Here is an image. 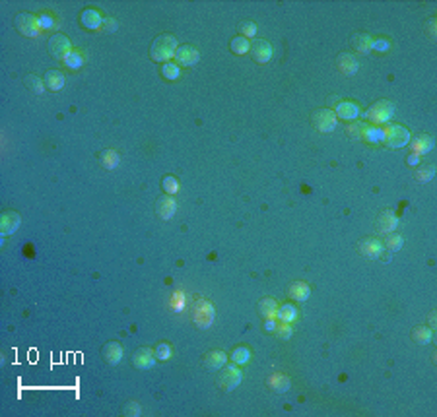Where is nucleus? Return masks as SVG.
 I'll return each instance as SVG.
<instances>
[{
    "label": "nucleus",
    "instance_id": "nucleus-1",
    "mask_svg": "<svg viewBox=\"0 0 437 417\" xmlns=\"http://www.w3.org/2000/svg\"><path fill=\"white\" fill-rule=\"evenodd\" d=\"M177 48H179L177 47V39L173 35L164 33V35H157L154 39V43L150 47V57L155 62H169L175 57Z\"/></svg>",
    "mask_w": 437,
    "mask_h": 417
},
{
    "label": "nucleus",
    "instance_id": "nucleus-2",
    "mask_svg": "<svg viewBox=\"0 0 437 417\" xmlns=\"http://www.w3.org/2000/svg\"><path fill=\"white\" fill-rule=\"evenodd\" d=\"M214 316H216V312H214V305L210 301L200 299L194 303L193 320L198 328H210L214 322Z\"/></svg>",
    "mask_w": 437,
    "mask_h": 417
},
{
    "label": "nucleus",
    "instance_id": "nucleus-3",
    "mask_svg": "<svg viewBox=\"0 0 437 417\" xmlns=\"http://www.w3.org/2000/svg\"><path fill=\"white\" fill-rule=\"evenodd\" d=\"M311 122L313 126L319 130V132H332L336 125H338V118L334 115V111H330V109H319V111H315L313 115H311Z\"/></svg>",
    "mask_w": 437,
    "mask_h": 417
},
{
    "label": "nucleus",
    "instance_id": "nucleus-4",
    "mask_svg": "<svg viewBox=\"0 0 437 417\" xmlns=\"http://www.w3.org/2000/svg\"><path fill=\"white\" fill-rule=\"evenodd\" d=\"M385 132V144L390 148H404L410 142V130L400 125H390L388 128L383 130Z\"/></svg>",
    "mask_w": 437,
    "mask_h": 417
},
{
    "label": "nucleus",
    "instance_id": "nucleus-5",
    "mask_svg": "<svg viewBox=\"0 0 437 417\" xmlns=\"http://www.w3.org/2000/svg\"><path fill=\"white\" fill-rule=\"evenodd\" d=\"M393 115H395V107L390 101H379L373 107H369V111L365 113V116L375 125H385L393 118Z\"/></svg>",
    "mask_w": 437,
    "mask_h": 417
},
{
    "label": "nucleus",
    "instance_id": "nucleus-6",
    "mask_svg": "<svg viewBox=\"0 0 437 417\" xmlns=\"http://www.w3.org/2000/svg\"><path fill=\"white\" fill-rule=\"evenodd\" d=\"M14 26L26 37H37L39 31H41L37 16H33V14H18L14 18Z\"/></svg>",
    "mask_w": 437,
    "mask_h": 417
},
{
    "label": "nucleus",
    "instance_id": "nucleus-7",
    "mask_svg": "<svg viewBox=\"0 0 437 417\" xmlns=\"http://www.w3.org/2000/svg\"><path fill=\"white\" fill-rule=\"evenodd\" d=\"M220 371H222V373H220V380H218V382H220V386H222L225 392H232V390H235V388L241 384L243 373L235 367V365H223Z\"/></svg>",
    "mask_w": 437,
    "mask_h": 417
},
{
    "label": "nucleus",
    "instance_id": "nucleus-8",
    "mask_svg": "<svg viewBox=\"0 0 437 417\" xmlns=\"http://www.w3.org/2000/svg\"><path fill=\"white\" fill-rule=\"evenodd\" d=\"M49 53L55 58H62L66 57L68 53H72V45H70V39L62 33H57L49 39Z\"/></svg>",
    "mask_w": 437,
    "mask_h": 417
},
{
    "label": "nucleus",
    "instance_id": "nucleus-9",
    "mask_svg": "<svg viewBox=\"0 0 437 417\" xmlns=\"http://www.w3.org/2000/svg\"><path fill=\"white\" fill-rule=\"evenodd\" d=\"M251 55L259 64H266L274 55V51L266 39H255L251 43Z\"/></svg>",
    "mask_w": 437,
    "mask_h": 417
},
{
    "label": "nucleus",
    "instance_id": "nucleus-10",
    "mask_svg": "<svg viewBox=\"0 0 437 417\" xmlns=\"http://www.w3.org/2000/svg\"><path fill=\"white\" fill-rule=\"evenodd\" d=\"M175 60H177V64H181V66H194V64L200 60V53H198V48H194L193 45H183V47L177 48Z\"/></svg>",
    "mask_w": 437,
    "mask_h": 417
},
{
    "label": "nucleus",
    "instance_id": "nucleus-11",
    "mask_svg": "<svg viewBox=\"0 0 437 417\" xmlns=\"http://www.w3.org/2000/svg\"><path fill=\"white\" fill-rule=\"evenodd\" d=\"M19 225H21L19 213L8 210V212H4L0 215V233L2 235H14L19 229Z\"/></svg>",
    "mask_w": 437,
    "mask_h": 417
},
{
    "label": "nucleus",
    "instance_id": "nucleus-12",
    "mask_svg": "<svg viewBox=\"0 0 437 417\" xmlns=\"http://www.w3.org/2000/svg\"><path fill=\"white\" fill-rule=\"evenodd\" d=\"M155 212H157V215H159L162 219H171L175 215V212H177V202H175L173 196L164 194V196L157 200V204H155Z\"/></svg>",
    "mask_w": 437,
    "mask_h": 417
},
{
    "label": "nucleus",
    "instance_id": "nucleus-13",
    "mask_svg": "<svg viewBox=\"0 0 437 417\" xmlns=\"http://www.w3.org/2000/svg\"><path fill=\"white\" fill-rule=\"evenodd\" d=\"M132 363H134L136 369H142V371H148L155 365V353L150 348H140L134 353L132 357Z\"/></svg>",
    "mask_w": 437,
    "mask_h": 417
},
{
    "label": "nucleus",
    "instance_id": "nucleus-14",
    "mask_svg": "<svg viewBox=\"0 0 437 417\" xmlns=\"http://www.w3.org/2000/svg\"><path fill=\"white\" fill-rule=\"evenodd\" d=\"M383 251H385L383 241L373 239V237L363 239V241L359 242V252H361L365 258H377V256H381V254H383Z\"/></svg>",
    "mask_w": 437,
    "mask_h": 417
},
{
    "label": "nucleus",
    "instance_id": "nucleus-15",
    "mask_svg": "<svg viewBox=\"0 0 437 417\" xmlns=\"http://www.w3.org/2000/svg\"><path fill=\"white\" fill-rule=\"evenodd\" d=\"M336 64H338V70L342 74H346V76H354L356 72L359 70V62L358 58L354 57V55H348V53H342L336 60Z\"/></svg>",
    "mask_w": 437,
    "mask_h": 417
},
{
    "label": "nucleus",
    "instance_id": "nucleus-16",
    "mask_svg": "<svg viewBox=\"0 0 437 417\" xmlns=\"http://www.w3.org/2000/svg\"><path fill=\"white\" fill-rule=\"evenodd\" d=\"M433 145H435V142H433V138L429 134H422V136H418V138H414L412 140V154H416V155H426L429 154L431 150H433Z\"/></svg>",
    "mask_w": 437,
    "mask_h": 417
},
{
    "label": "nucleus",
    "instance_id": "nucleus-17",
    "mask_svg": "<svg viewBox=\"0 0 437 417\" xmlns=\"http://www.w3.org/2000/svg\"><path fill=\"white\" fill-rule=\"evenodd\" d=\"M82 23H84V28L87 29H101L103 28V18H101V14L97 12L96 8H86L82 12Z\"/></svg>",
    "mask_w": 437,
    "mask_h": 417
},
{
    "label": "nucleus",
    "instance_id": "nucleus-18",
    "mask_svg": "<svg viewBox=\"0 0 437 417\" xmlns=\"http://www.w3.org/2000/svg\"><path fill=\"white\" fill-rule=\"evenodd\" d=\"M334 115L336 118H344V120H356L359 116V107L356 103H352V101H342L338 103L336 107V111H334Z\"/></svg>",
    "mask_w": 437,
    "mask_h": 417
},
{
    "label": "nucleus",
    "instance_id": "nucleus-19",
    "mask_svg": "<svg viewBox=\"0 0 437 417\" xmlns=\"http://www.w3.org/2000/svg\"><path fill=\"white\" fill-rule=\"evenodd\" d=\"M352 45L358 51L359 55H369L373 51V37L367 33H356L352 37Z\"/></svg>",
    "mask_w": 437,
    "mask_h": 417
},
{
    "label": "nucleus",
    "instance_id": "nucleus-20",
    "mask_svg": "<svg viewBox=\"0 0 437 417\" xmlns=\"http://www.w3.org/2000/svg\"><path fill=\"white\" fill-rule=\"evenodd\" d=\"M123 346L117 344V341H111V344H105L103 348V359H105L109 365H117L121 359H123Z\"/></svg>",
    "mask_w": 437,
    "mask_h": 417
},
{
    "label": "nucleus",
    "instance_id": "nucleus-21",
    "mask_svg": "<svg viewBox=\"0 0 437 417\" xmlns=\"http://www.w3.org/2000/svg\"><path fill=\"white\" fill-rule=\"evenodd\" d=\"M64 84H66V78H64V74H62L60 70H49L47 74H45V86H47L51 91L62 89Z\"/></svg>",
    "mask_w": 437,
    "mask_h": 417
},
{
    "label": "nucleus",
    "instance_id": "nucleus-22",
    "mask_svg": "<svg viewBox=\"0 0 437 417\" xmlns=\"http://www.w3.org/2000/svg\"><path fill=\"white\" fill-rule=\"evenodd\" d=\"M227 363V355L223 351H210L206 357H204V365L210 371H220Z\"/></svg>",
    "mask_w": 437,
    "mask_h": 417
},
{
    "label": "nucleus",
    "instance_id": "nucleus-23",
    "mask_svg": "<svg viewBox=\"0 0 437 417\" xmlns=\"http://www.w3.org/2000/svg\"><path fill=\"white\" fill-rule=\"evenodd\" d=\"M311 295V287L307 283H303V281H295V283H291L290 287V299L297 301V303H303V301H307Z\"/></svg>",
    "mask_w": 437,
    "mask_h": 417
},
{
    "label": "nucleus",
    "instance_id": "nucleus-24",
    "mask_svg": "<svg viewBox=\"0 0 437 417\" xmlns=\"http://www.w3.org/2000/svg\"><path fill=\"white\" fill-rule=\"evenodd\" d=\"M398 225V217L390 212H383L379 215V231L381 233H390Z\"/></svg>",
    "mask_w": 437,
    "mask_h": 417
},
{
    "label": "nucleus",
    "instance_id": "nucleus-25",
    "mask_svg": "<svg viewBox=\"0 0 437 417\" xmlns=\"http://www.w3.org/2000/svg\"><path fill=\"white\" fill-rule=\"evenodd\" d=\"M276 320L278 322H293V320H297V309L293 307V305H282L278 307V312H276Z\"/></svg>",
    "mask_w": 437,
    "mask_h": 417
},
{
    "label": "nucleus",
    "instance_id": "nucleus-26",
    "mask_svg": "<svg viewBox=\"0 0 437 417\" xmlns=\"http://www.w3.org/2000/svg\"><path fill=\"white\" fill-rule=\"evenodd\" d=\"M268 386L272 390H276V392H288V388H290V378L286 377V375H282V373H276V375H272L268 378Z\"/></svg>",
    "mask_w": 437,
    "mask_h": 417
},
{
    "label": "nucleus",
    "instance_id": "nucleus-27",
    "mask_svg": "<svg viewBox=\"0 0 437 417\" xmlns=\"http://www.w3.org/2000/svg\"><path fill=\"white\" fill-rule=\"evenodd\" d=\"M119 163H121V157H119V154H117L115 150H105L103 154H101V165L105 167V169H117L119 167Z\"/></svg>",
    "mask_w": 437,
    "mask_h": 417
},
{
    "label": "nucleus",
    "instance_id": "nucleus-28",
    "mask_svg": "<svg viewBox=\"0 0 437 417\" xmlns=\"http://www.w3.org/2000/svg\"><path fill=\"white\" fill-rule=\"evenodd\" d=\"M259 309H261V314L264 318H276V312H278V303L274 299H262L261 305H259Z\"/></svg>",
    "mask_w": 437,
    "mask_h": 417
},
{
    "label": "nucleus",
    "instance_id": "nucleus-29",
    "mask_svg": "<svg viewBox=\"0 0 437 417\" xmlns=\"http://www.w3.org/2000/svg\"><path fill=\"white\" fill-rule=\"evenodd\" d=\"M232 51L235 55H247L251 51V41L249 39L241 37H233L232 39Z\"/></svg>",
    "mask_w": 437,
    "mask_h": 417
},
{
    "label": "nucleus",
    "instance_id": "nucleus-30",
    "mask_svg": "<svg viewBox=\"0 0 437 417\" xmlns=\"http://www.w3.org/2000/svg\"><path fill=\"white\" fill-rule=\"evenodd\" d=\"M363 140H367L371 144H377V142H383V140H385V132H383V128L367 126L365 132H363Z\"/></svg>",
    "mask_w": 437,
    "mask_h": 417
},
{
    "label": "nucleus",
    "instance_id": "nucleus-31",
    "mask_svg": "<svg viewBox=\"0 0 437 417\" xmlns=\"http://www.w3.org/2000/svg\"><path fill=\"white\" fill-rule=\"evenodd\" d=\"M26 86H28L29 91H33V93H37V95H41L43 91H45V82H41L37 76H33V74H29V76H26Z\"/></svg>",
    "mask_w": 437,
    "mask_h": 417
},
{
    "label": "nucleus",
    "instance_id": "nucleus-32",
    "mask_svg": "<svg viewBox=\"0 0 437 417\" xmlns=\"http://www.w3.org/2000/svg\"><path fill=\"white\" fill-rule=\"evenodd\" d=\"M232 359L235 365H245V363H249V359H251V349L247 348H235L232 353Z\"/></svg>",
    "mask_w": 437,
    "mask_h": 417
},
{
    "label": "nucleus",
    "instance_id": "nucleus-33",
    "mask_svg": "<svg viewBox=\"0 0 437 417\" xmlns=\"http://www.w3.org/2000/svg\"><path fill=\"white\" fill-rule=\"evenodd\" d=\"M84 64V58H82V55L80 53H76V51H72V53H68L66 57H64V66L70 68V70H78V68Z\"/></svg>",
    "mask_w": 437,
    "mask_h": 417
},
{
    "label": "nucleus",
    "instance_id": "nucleus-34",
    "mask_svg": "<svg viewBox=\"0 0 437 417\" xmlns=\"http://www.w3.org/2000/svg\"><path fill=\"white\" fill-rule=\"evenodd\" d=\"M414 339H416L418 344H429L431 338H433V330L431 328H426V326H420V328L414 330Z\"/></svg>",
    "mask_w": 437,
    "mask_h": 417
},
{
    "label": "nucleus",
    "instance_id": "nucleus-35",
    "mask_svg": "<svg viewBox=\"0 0 437 417\" xmlns=\"http://www.w3.org/2000/svg\"><path fill=\"white\" fill-rule=\"evenodd\" d=\"M402 244H404V239H402L400 235H390V233H388L387 241L383 242V247H385V249H388L390 252L400 251V249H402Z\"/></svg>",
    "mask_w": 437,
    "mask_h": 417
},
{
    "label": "nucleus",
    "instance_id": "nucleus-36",
    "mask_svg": "<svg viewBox=\"0 0 437 417\" xmlns=\"http://www.w3.org/2000/svg\"><path fill=\"white\" fill-rule=\"evenodd\" d=\"M185 307H187V295L183 291H175L171 295V309L175 312H181V310H185Z\"/></svg>",
    "mask_w": 437,
    "mask_h": 417
},
{
    "label": "nucleus",
    "instance_id": "nucleus-37",
    "mask_svg": "<svg viewBox=\"0 0 437 417\" xmlns=\"http://www.w3.org/2000/svg\"><path fill=\"white\" fill-rule=\"evenodd\" d=\"M162 74H164L167 80H177V78L181 76V68H179V64H175V62H165L164 68H162Z\"/></svg>",
    "mask_w": 437,
    "mask_h": 417
},
{
    "label": "nucleus",
    "instance_id": "nucleus-38",
    "mask_svg": "<svg viewBox=\"0 0 437 417\" xmlns=\"http://www.w3.org/2000/svg\"><path fill=\"white\" fill-rule=\"evenodd\" d=\"M433 175H435V165H426V167L418 169L416 179L420 181V183H427V181H431V179H433Z\"/></svg>",
    "mask_w": 437,
    "mask_h": 417
},
{
    "label": "nucleus",
    "instance_id": "nucleus-39",
    "mask_svg": "<svg viewBox=\"0 0 437 417\" xmlns=\"http://www.w3.org/2000/svg\"><path fill=\"white\" fill-rule=\"evenodd\" d=\"M154 353H155V359H157V361H167V359L173 355V348H171L169 344H159V346L154 349Z\"/></svg>",
    "mask_w": 437,
    "mask_h": 417
},
{
    "label": "nucleus",
    "instance_id": "nucleus-40",
    "mask_svg": "<svg viewBox=\"0 0 437 417\" xmlns=\"http://www.w3.org/2000/svg\"><path fill=\"white\" fill-rule=\"evenodd\" d=\"M164 190H165V194H169V196H173V194L179 192V181L175 179L173 175H167L164 179Z\"/></svg>",
    "mask_w": 437,
    "mask_h": 417
},
{
    "label": "nucleus",
    "instance_id": "nucleus-41",
    "mask_svg": "<svg viewBox=\"0 0 437 417\" xmlns=\"http://www.w3.org/2000/svg\"><path fill=\"white\" fill-rule=\"evenodd\" d=\"M274 332H276V336H278L280 339H290L291 334H293L290 322H278V326H276Z\"/></svg>",
    "mask_w": 437,
    "mask_h": 417
},
{
    "label": "nucleus",
    "instance_id": "nucleus-42",
    "mask_svg": "<svg viewBox=\"0 0 437 417\" xmlns=\"http://www.w3.org/2000/svg\"><path fill=\"white\" fill-rule=\"evenodd\" d=\"M365 128H367V125H363V122H354V125L348 126V132L352 138H363Z\"/></svg>",
    "mask_w": 437,
    "mask_h": 417
},
{
    "label": "nucleus",
    "instance_id": "nucleus-43",
    "mask_svg": "<svg viewBox=\"0 0 437 417\" xmlns=\"http://www.w3.org/2000/svg\"><path fill=\"white\" fill-rule=\"evenodd\" d=\"M37 19H39V28L41 29H53L57 26V23H55V18L49 16V14H39Z\"/></svg>",
    "mask_w": 437,
    "mask_h": 417
},
{
    "label": "nucleus",
    "instance_id": "nucleus-44",
    "mask_svg": "<svg viewBox=\"0 0 437 417\" xmlns=\"http://www.w3.org/2000/svg\"><path fill=\"white\" fill-rule=\"evenodd\" d=\"M142 413V406L138 404V402H128L125 406V415H130V417H138Z\"/></svg>",
    "mask_w": 437,
    "mask_h": 417
},
{
    "label": "nucleus",
    "instance_id": "nucleus-45",
    "mask_svg": "<svg viewBox=\"0 0 437 417\" xmlns=\"http://www.w3.org/2000/svg\"><path fill=\"white\" fill-rule=\"evenodd\" d=\"M241 31L245 39H252L257 35V26L252 21H245V23H241Z\"/></svg>",
    "mask_w": 437,
    "mask_h": 417
},
{
    "label": "nucleus",
    "instance_id": "nucleus-46",
    "mask_svg": "<svg viewBox=\"0 0 437 417\" xmlns=\"http://www.w3.org/2000/svg\"><path fill=\"white\" fill-rule=\"evenodd\" d=\"M373 48L375 51H381V53H385L388 48V41L387 39H373Z\"/></svg>",
    "mask_w": 437,
    "mask_h": 417
},
{
    "label": "nucleus",
    "instance_id": "nucleus-47",
    "mask_svg": "<svg viewBox=\"0 0 437 417\" xmlns=\"http://www.w3.org/2000/svg\"><path fill=\"white\" fill-rule=\"evenodd\" d=\"M117 28H119V26H117V19L115 18L103 19V29H105V31H115Z\"/></svg>",
    "mask_w": 437,
    "mask_h": 417
},
{
    "label": "nucleus",
    "instance_id": "nucleus-48",
    "mask_svg": "<svg viewBox=\"0 0 437 417\" xmlns=\"http://www.w3.org/2000/svg\"><path fill=\"white\" fill-rule=\"evenodd\" d=\"M278 326V320L276 318H266L264 320V330H268V332H274Z\"/></svg>",
    "mask_w": 437,
    "mask_h": 417
},
{
    "label": "nucleus",
    "instance_id": "nucleus-49",
    "mask_svg": "<svg viewBox=\"0 0 437 417\" xmlns=\"http://www.w3.org/2000/svg\"><path fill=\"white\" fill-rule=\"evenodd\" d=\"M426 29H427V35H429L431 39H435V19H429Z\"/></svg>",
    "mask_w": 437,
    "mask_h": 417
},
{
    "label": "nucleus",
    "instance_id": "nucleus-50",
    "mask_svg": "<svg viewBox=\"0 0 437 417\" xmlns=\"http://www.w3.org/2000/svg\"><path fill=\"white\" fill-rule=\"evenodd\" d=\"M408 163H410V165H414V167H416V165H420V155L412 154V155H410V157H408Z\"/></svg>",
    "mask_w": 437,
    "mask_h": 417
},
{
    "label": "nucleus",
    "instance_id": "nucleus-51",
    "mask_svg": "<svg viewBox=\"0 0 437 417\" xmlns=\"http://www.w3.org/2000/svg\"><path fill=\"white\" fill-rule=\"evenodd\" d=\"M429 322H431V330H433V328H435V312L429 316Z\"/></svg>",
    "mask_w": 437,
    "mask_h": 417
}]
</instances>
